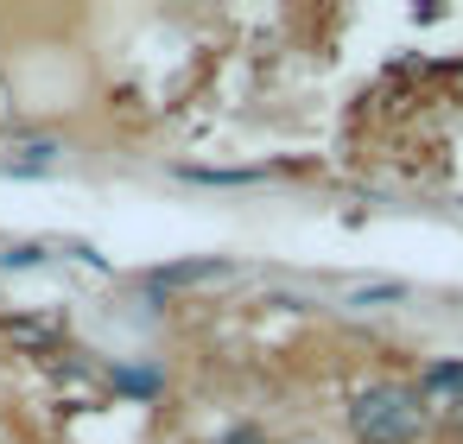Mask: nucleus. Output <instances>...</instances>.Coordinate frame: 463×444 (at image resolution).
Returning <instances> with one entry per match:
<instances>
[{
    "label": "nucleus",
    "mask_w": 463,
    "mask_h": 444,
    "mask_svg": "<svg viewBox=\"0 0 463 444\" xmlns=\"http://www.w3.org/2000/svg\"><path fill=\"white\" fill-rule=\"evenodd\" d=\"M33 260H45V248H14V254L0 260V267H33Z\"/></svg>",
    "instance_id": "obj_5"
},
{
    "label": "nucleus",
    "mask_w": 463,
    "mask_h": 444,
    "mask_svg": "<svg viewBox=\"0 0 463 444\" xmlns=\"http://www.w3.org/2000/svg\"><path fill=\"white\" fill-rule=\"evenodd\" d=\"M222 444H260V431H254V425H235V431H229Z\"/></svg>",
    "instance_id": "obj_6"
},
{
    "label": "nucleus",
    "mask_w": 463,
    "mask_h": 444,
    "mask_svg": "<svg viewBox=\"0 0 463 444\" xmlns=\"http://www.w3.org/2000/svg\"><path fill=\"white\" fill-rule=\"evenodd\" d=\"M419 400H463V362H431L419 374Z\"/></svg>",
    "instance_id": "obj_2"
},
{
    "label": "nucleus",
    "mask_w": 463,
    "mask_h": 444,
    "mask_svg": "<svg viewBox=\"0 0 463 444\" xmlns=\"http://www.w3.org/2000/svg\"><path fill=\"white\" fill-rule=\"evenodd\" d=\"M419 431H425L419 387L381 381V387H368V393L349 400V438L355 444H419Z\"/></svg>",
    "instance_id": "obj_1"
},
{
    "label": "nucleus",
    "mask_w": 463,
    "mask_h": 444,
    "mask_svg": "<svg viewBox=\"0 0 463 444\" xmlns=\"http://www.w3.org/2000/svg\"><path fill=\"white\" fill-rule=\"evenodd\" d=\"M115 381H121L128 393H140V400H153V393H159V374H153V368H115Z\"/></svg>",
    "instance_id": "obj_4"
},
{
    "label": "nucleus",
    "mask_w": 463,
    "mask_h": 444,
    "mask_svg": "<svg viewBox=\"0 0 463 444\" xmlns=\"http://www.w3.org/2000/svg\"><path fill=\"white\" fill-rule=\"evenodd\" d=\"M229 260H178V267H159L153 286H191V279H222Z\"/></svg>",
    "instance_id": "obj_3"
}]
</instances>
